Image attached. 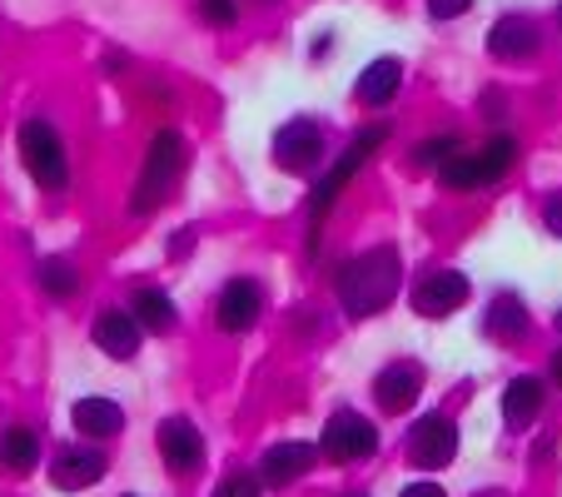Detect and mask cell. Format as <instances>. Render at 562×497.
<instances>
[{"label": "cell", "mask_w": 562, "mask_h": 497, "mask_svg": "<svg viewBox=\"0 0 562 497\" xmlns=\"http://www.w3.org/2000/svg\"><path fill=\"white\" fill-rule=\"evenodd\" d=\"M542 224H548L552 234H562V194H552L548 210H542Z\"/></svg>", "instance_id": "83f0119b"}, {"label": "cell", "mask_w": 562, "mask_h": 497, "mask_svg": "<svg viewBox=\"0 0 562 497\" xmlns=\"http://www.w3.org/2000/svg\"><path fill=\"white\" fill-rule=\"evenodd\" d=\"M488 50L498 60H532L538 55V25L522 21V15H503L488 31Z\"/></svg>", "instance_id": "2e32d148"}, {"label": "cell", "mask_w": 562, "mask_h": 497, "mask_svg": "<svg viewBox=\"0 0 562 497\" xmlns=\"http://www.w3.org/2000/svg\"><path fill=\"white\" fill-rule=\"evenodd\" d=\"M274 159L284 165V170L308 174V170L318 165V159H324V129H318L308 115L289 120V125L274 135Z\"/></svg>", "instance_id": "ba28073f"}, {"label": "cell", "mask_w": 562, "mask_h": 497, "mask_svg": "<svg viewBox=\"0 0 562 497\" xmlns=\"http://www.w3.org/2000/svg\"><path fill=\"white\" fill-rule=\"evenodd\" d=\"M538 413H542V383L538 379H513L508 393H503V423L528 428V423H538Z\"/></svg>", "instance_id": "ffe728a7"}, {"label": "cell", "mask_w": 562, "mask_h": 497, "mask_svg": "<svg viewBox=\"0 0 562 497\" xmlns=\"http://www.w3.org/2000/svg\"><path fill=\"white\" fill-rule=\"evenodd\" d=\"M75 433L80 438H115L125 428V408L115 398H80L75 403Z\"/></svg>", "instance_id": "ac0fdd59"}, {"label": "cell", "mask_w": 562, "mask_h": 497, "mask_svg": "<svg viewBox=\"0 0 562 497\" xmlns=\"http://www.w3.org/2000/svg\"><path fill=\"white\" fill-rule=\"evenodd\" d=\"M314 463H318L314 443H279V448H269L265 453V467H259V473H265L269 487H289V483H299Z\"/></svg>", "instance_id": "9a60e30c"}, {"label": "cell", "mask_w": 562, "mask_h": 497, "mask_svg": "<svg viewBox=\"0 0 562 497\" xmlns=\"http://www.w3.org/2000/svg\"><path fill=\"white\" fill-rule=\"evenodd\" d=\"M398 86H404V65L393 60V55H383V60L363 65L359 80H353V95L363 100V105H389L393 95H398Z\"/></svg>", "instance_id": "e0dca14e"}, {"label": "cell", "mask_w": 562, "mask_h": 497, "mask_svg": "<svg viewBox=\"0 0 562 497\" xmlns=\"http://www.w3.org/2000/svg\"><path fill=\"white\" fill-rule=\"evenodd\" d=\"M418 393H424V369H418V363H389V369L379 373V383H373V398H379L383 413L414 408Z\"/></svg>", "instance_id": "7c38bea8"}, {"label": "cell", "mask_w": 562, "mask_h": 497, "mask_svg": "<svg viewBox=\"0 0 562 497\" xmlns=\"http://www.w3.org/2000/svg\"><path fill=\"white\" fill-rule=\"evenodd\" d=\"M558 21H562V11H558Z\"/></svg>", "instance_id": "1f68e13d"}, {"label": "cell", "mask_w": 562, "mask_h": 497, "mask_svg": "<svg viewBox=\"0 0 562 497\" xmlns=\"http://www.w3.org/2000/svg\"><path fill=\"white\" fill-rule=\"evenodd\" d=\"M398 497H448V493H443V487H438V483H408Z\"/></svg>", "instance_id": "f1b7e54d"}, {"label": "cell", "mask_w": 562, "mask_h": 497, "mask_svg": "<svg viewBox=\"0 0 562 497\" xmlns=\"http://www.w3.org/2000/svg\"><path fill=\"white\" fill-rule=\"evenodd\" d=\"M463 304H468V279L458 274V269H438V274H428L424 284L414 289V308L424 318H443Z\"/></svg>", "instance_id": "30bf717a"}, {"label": "cell", "mask_w": 562, "mask_h": 497, "mask_svg": "<svg viewBox=\"0 0 562 497\" xmlns=\"http://www.w3.org/2000/svg\"><path fill=\"white\" fill-rule=\"evenodd\" d=\"M408 453H414L418 467H448L458 458V423L443 418V413L418 418L414 433H408Z\"/></svg>", "instance_id": "52a82bcc"}, {"label": "cell", "mask_w": 562, "mask_h": 497, "mask_svg": "<svg viewBox=\"0 0 562 497\" xmlns=\"http://www.w3.org/2000/svg\"><path fill=\"white\" fill-rule=\"evenodd\" d=\"M558 328H562V308H558Z\"/></svg>", "instance_id": "4dcf8cb0"}, {"label": "cell", "mask_w": 562, "mask_h": 497, "mask_svg": "<svg viewBox=\"0 0 562 497\" xmlns=\"http://www.w3.org/2000/svg\"><path fill=\"white\" fill-rule=\"evenodd\" d=\"M383 139H389V129H383V125H373L369 135H363V139H353V145L339 155V165H334V170L324 174V184H318V190L308 194V234H318V224H324V214L334 210V200H339V190L353 180V170H359V165L373 155V149L383 145Z\"/></svg>", "instance_id": "5b68a950"}, {"label": "cell", "mask_w": 562, "mask_h": 497, "mask_svg": "<svg viewBox=\"0 0 562 497\" xmlns=\"http://www.w3.org/2000/svg\"><path fill=\"white\" fill-rule=\"evenodd\" d=\"M398 279H404V264H398V249L393 244H379V249H363L359 259L339 269V298L349 318H373L398 298Z\"/></svg>", "instance_id": "6da1fadb"}, {"label": "cell", "mask_w": 562, "mask_h": 497, "mask_svg": "<svg viewBox=\"0 0 562 497\" xmlns=\"http://www.w3.org/2000/svg\"><path fill=\"white\" fill-rule=\"evenodd\" d=\"M552 379H558V388H562V349L552 353Z\"/></svg>", "instance_id": "f546056e"}, {"label": "cell", "mask_w": 562, "mask_h": 497, "mask_svg": "<svg viewBox=\"0 0 562 497\" xmlns=\"http://www.w3.org/2000/svg\"><path fill=\"white\" fill-rule=\"evenodd\" d=\"M100 477H105V453L100 448H65L50 463V483L60 493H80V487L100 483Z\"/></svg>", "instance_id": "4fadbf2b"}, {"label": "cell", "mask_w": 562, "mask_h": 497, "mask_svg": "<svg viewBox=\"0 0 562 497\" xmlns=\"http://www.w3.org/2000/svg\"><path fill=\"white\" fill-rule=\"evenodd\" d=\"M259 308H265V294H259L255 279H229L220 294V328L224 334H245V328L259 324Z\"/></svg>", "instance_id": "8fae6325"}, {"label": "cell", "mask_w": 562, "mask_h": 497, "mask_svg": "<svg viewBox=\"0 0 562 497\" xmlns=\"http://www.w3.org/2000/svg\"><path fill=\"white\" fill-rule=\"evenodd\" d=\"M414 159L424 165V170H443L448 159H458V135H438V139H428V145H418V149H414Z\"/></svg>", "instance_id": "cb8c5ba5"}, {"label": "cell", "mask_w": 562, "mask_h": 497, "mask_svg": "<svg viewBox=\"0 0 562 497\" xmlns=\"http://www.w3.org/2000/svg\"><path fill=\"white\" fill-rule=\"evenodd\" d=\"M155 448L165 458V467H175V473H194L204 463V438L190 418H165L155 428Z\"/></svg>", "instance_id": "9c48e42d"}, {"label": "cell", "mask_w": 562, "mask_h": 497, "mask_svg": "<svg viewBox=\"0 0 562 497\" xmlns=\"http://www.w3.org/2000/svg\"><path fill=\"white\" fill-rule=\"evenodd\" d=\"M324 458L329 463H359V458H373L379 448V428L363 418V413H334L324 423Z\"/></svg>", "instance_id": "8992f818"}, {"label": "cell", "mask_w": 562, "mask_h": 497, "mask_svg": "<svg viewBox=\"0 0 562 497\" xmlns=\"http://www.w3.org/2000/svg\"><path fill=\"white\" fill-rule=\"evenodd\" d=\"M214 497H259V483H255L249 473H229V477L220 483V493H214Z\"/></svg>", "instance_id": "484cf974"}, {"label": "cell", "mask_w": 562, "mask_h": 497, "mask_svg": "<svg viewBox=\"0 0 562 497\" xmlns=\"http://www.w3.org/2000/svg\"><path fill=\"white\" fill-rule=\"evenodd\" d=\"M135 318H139V328H149V334H170V328L180 324L175 304L159 294V289H139L135 294Z\"/></svg>", "instance_id": "7402d4cb"}, {"label": "cell", "mask_w": 562, "mask_h": 497, "mask_svg": "<svg viewBox=\"0 0 562 497\" xmlns=\"http://www.w3.org/2000/svg\"><path fill=\"white\" fill-rule=\"evenodd\" d=\"M200 15H204L210 25H220V31H224V25L239 21V5H234V0H200Z\"/></svg>", "instance_id": "d4e9b609"}, {"label": "cell", "mask_w": 562, "mask_h": 497, "mask_svg": "<svg viewBox=\"0 0 562 497\" xmlns=\"http://www.w3.org/2000/svg\"><path fill=\"white\" fill-rule=\"evenodd\" d=\"M139 339H145V328H139V318L125 314V308H105V314L95 318V343L110 359H135Z\"/></svg>", "instance_id": "5bb4252c"}, {"label": "cell", "mask_w": 562, "mask_h": 497, "mask_svg": "<svg viewBox=\"0 0 562 497\" xmlns=\"http://www.w3.org/2000/svg\"><path fill=\"white\" fill-rule=\"evenodd\" d=\"M483 328H488V339L493 343H518L522 339V328H528V304H522L518 294H493L488 314H483Z\"/></svg>", "instance_id": "d6986e66"}, {"label": "cell", "mask_w": 562, "mask_h": 497, "mask_svg": "<svg viewBox=\"0 0 562 497\" xmlns=\"http://www.w3.org/2000/svg\"><path fill=\"white\" fill-rule=\"evenodd\" d=\"M35 463H41V438H35L31 428H5V433H0V467L25 477Z\"/></svg>", "instance_id": "44dd1931"}, {"label": "cell", "mask_w": 562, "mask_h": 497, "mask_svg": "<svg viewBox=\"0 0 562 497\" xmlns=\"http://www.w3.org/2000/svg\"><path fill=\"white\" fill-rule=\"evenodd\" d=\"M434 21H458L463 11H473V0H428Z\"/></svg>", "instance_id": "4316f807"}, {"label": "cell", "mask_w": 562, "mask_h": 497, "mask_svg": "<svg viewBox=\"0 0 562 497\" xmlns=\"http://www.w3.org/2000/svg\"><path fill=\"white\" fill-rule=\"evenodd\" d=\"M513 159H518V145H513L508 135H498V139H488V145L477 149V155L448 159L438 174H443L448 190H483V184H498L503 174L513 170Z\"/></svg>", "instance_id": "277c9868"}, {"label": "cell", "mask_w": 562, "mask_h": 497, "mask_svg": "<svg viewBox=\"0 0 562 497\" xmlns=\"http://www.w3.org/2000/svg\"><path fill=\"white\" fill-rule=\"evenodd\" d=\"M41 284L50 298H70L80 289V274H75L70 259H41Z\"/></svg>", "instance_id": "603a6c76"}, {"label": "cell", "mask_w": 562, "mask_h": 497, "mask_svg": "<svg viewBox=\"0 0 562 497\" xmlns=\"http://www.w3.org/2000/svg\"><path fill=\"white\" fill-rule=\"evenodd\" d=\"M184 170V139L180 129H159L155 139H149V155H145V174H139L135 184V214H149L155 204H165V194L175 190V180H180Z\"/></svg>", "instance_id": "7a4b0ae2"}, {"label": "cell", "mask_w": 562, "mask_h": 497, "mask_svg": "<svg viewBox=\"0 0 562 497\" xmlns=\"http://www.w3.org/2000/svg\"><path fill=\"white\" fill-rule=\"evenodd\" d=\"M21 159L41 190H65V180H70V159H65V145L50 120H25L21 125Z\"/></svg>", "instance_id": "3957f363"}]
</instances>
